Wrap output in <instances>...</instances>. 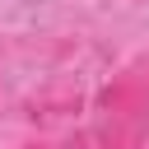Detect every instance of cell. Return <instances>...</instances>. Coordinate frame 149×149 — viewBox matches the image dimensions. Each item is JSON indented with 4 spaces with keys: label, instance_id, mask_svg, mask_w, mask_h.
<instances>
[{
    "label": "cell",
    "instance_id": "6da1fadb",
    "mask_svg": "<svg viewBox=\"0 0 149 149\" xmlns=\"http://www.w3.org/2000/svg\"><path fill=\"white\" fill-rule=\"evenodd\" d=\"M93 107L102 116H149V56H140L135 65H126L121 74H112L98 88Z\"/></svg>",
    "mask_w": 149,
    "mask_h": 149
},
{
    "label": "cell",
    "instance_id": "7a4b0ae2",
    "mask_svg": "<svg viewBox=\"0 0 149 149\" xmlns=\"http://www.w3.org/2000/svg\"><path fill=\"white\" fill-rule=\"evenodd\" d=\"M144 121L149 116H102L98 149H144Z\"/></svg>",
    "mask_w": 149,
    "mask_h": 149
},
{
    "label": "cell",
    "instance_id": "3957f363",
    "mask_svg": "<svg viewBox=\"0 0 149 149\" xmlns=\"http://www.w3.org/2000/svg\"><path fill=\"white\" fill-rule=\"evenodd\" d=\"M65 112H79V93H42L28 102V116H65Z\"/></svg>",
    "mask_w": 149,
    "mask_h": 149
},
{
    "label": "cell",
    "instance_id": "277c9868",
    "mask_svg": "<svg viewBox=\"0 0 149 149\" xmlns=\"http://www.w3.org/2000/svg\"><path fill=\"white\" fill-rule=\"evenodd\" d=\"M19 149H51L47 140H28V144H19Z\"/></svg>",
    "mask_w": 149,
    "mask_h": 149
}]
</instances>
